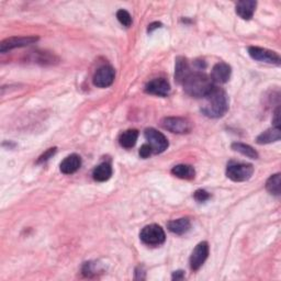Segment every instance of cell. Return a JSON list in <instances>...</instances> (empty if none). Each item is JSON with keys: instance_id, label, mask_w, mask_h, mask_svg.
<instances>
[{"instance_id": "cell-1", "label": "cell", "mask_w": 281, "mask_h": 281, "mask_svg": "<svg viewBox=\"0 0 281 281\" xmlns=\"http://www.w3.org/2000/svg\"><path fill=\"white\" fill-rule=\"evenodd\" d=\"M229 110V100L226 91L213 87L209 93L202 98L201 111L204 116L212 119L221 118Z\"/></svg>"}, {"instance_id": "cell-2", "label": "cell", "mask_w": 281, "mask_h": 281, "mask_svg": "<svg viewBox=\"0 0 281 281\" xmlns=\"http://www.w3.org/2000/svg\"><path fill=\"white\" fill-rule=\"evenodd\" d=\"M183 85L187 95L193 98H203L214 87L211 77L203 73H191Z\"/></svg>"}, {"instance_id": "cell-3", "label": "cell", "mask_w": 281, "mask_h": 281, "mask_svg": "<svg viewBox=\"0 0 281 281\" xmlns=\"http://www.w3.org/2000/svg\"><path fill=\"white\" fill-rule=\"evenodd\" d=\"M140 239L148 246H159L166 240V234L164 230L157 224H151L143 228L140 233Z\"/></svg>"}, {"instance_id": "cell-4", "label": "cell", "mask_w": 281, "mask_h": 281, "mask_svg": "<svg viewBox=\"0 0 281 281\" xmlns=\"http://www.w3.org/2000/svg\"><path fill=\"white\" fill-rule=\"evenodd\" d=\"M254 167L245 163H230L227 168V176L236 183L246 182L253 176Z\"/></svg>"}, {"instance_id": "cell-5", "label": "cell", "mask_w": 281, "mask_h": 281, "mask_svg": "<svg viewBox=\"0 0 281 281\" xmlns=\"http://www.w3.org/2000/svg\"><path fill=\"white\" fill-rule=\"evenodd\" d=\"M163 129L176 134H186L191 131V123L185 118L167 117L160 122Z\"/></svg>"}, {"instance_id": "cell-6", "label": "cell", "mask_w": 281, "mask_h": 281, "mask_svg": "<svg viewBox=\"0 0 281 281\" xmlns=\"http://www.w3.org/2000/svg\"><path fill=\"white\" fill-rule=\"evenodd\" d=\"M144 136L146 141L148 142V144L151 145L153 153L155 154H160L165 152L168 145H170L168 144V140L166 139V136L153 128L146 129L144 132Z\"/></svg>"}, {"instance_id": "cell-7", "label": "cell", "mask_w": 281, "mask_h": 281, "mask_svg": "<svg viewBox=\"0 0 281 281\" xmlns=\"http://www.w3.org/2000/svg\"><path fill=\"white\" fill-rule=\"evenodd\" d=\"M248 54L255 61L263 62V63L272 64V65H280V56L278 53L270 51V49L258 47V46H251L248 48Z\"/></svg>"}, {"instance_id": "cell-8", "label": "cell", "mask_w": 281, "mask_h": 281, "mask_svg": "<svg viewBox=\"0 0 281 281\" xmlns=\"http://www.w3.org/2000/svg\"><path fill=\"white\" fill-rule=\"evenodd\" d=\"M116 77V72L114 67L110 65H103L99 67L97 72L93 75V85L98 88H107V87L111 86L115 82Z\"/></svg>"}, {"instance_id": "cell-9", "label": "cell", "mask_w": 281, "mask_h": 281, "mask_svg": "<svg viewBox=\"0 0 281 281\" xmlns=\"http://www.w3.org/2000/svg\"><path fill=\"white\" fill-rule=\"evenodd\" d=\"M39 37L37 36H14V37H8L2 42L0 44V52L6 53L8 51H11L14 48H19L23 46H28L30 44H33Z\"/></svg>"}, {"instance_id": "cell-10", "label": "cell", "mask_w": 281, "mask_h": 281, "mask_svg": "<svg viewBox=\"0 0 281 281\" xmlns=\"http://www.w3.org/2000/svg\"><path fill=\"white\" fill-rule=\"evenodd\" d=\"M209 256V244L207 242H201L193 249L190 256V268L193 271L199 270L205 263Z\"/></svg>"}, {"instance_id": "cell-11", "label": "cell", "mask_w": 281, "mask_h": 281, "mask_svg": "<svg viewBox=\"0 0 281 281\" xmlns=\"http://www.w3.org/2000/svg\"><path fill=\"white\" fill-rule=\"evenodd\" d=\"M171 91V85L164 78H156L151 80L145 86V92L149 95L158 96V97H166Z\"/></svg>"}, {"instance_id": "cell-12", "label": "cell", "mask_w": 281, "mask_h": 281, "mask_svg": "<svg viewBox=\"0 0 281 281\" xmlns=\"http://www.w3.org/2000/svg\"><path fill=\"white\" fill-rule=\"evenodd\" d=\"M231 73H232V71H231L230 65H228L227 63H217L216 65H214L213 70H212V82L217 84H226L227 82H229Z\"/></svg>"}, {"instance_id": "cell-13", "label": "cell", "mask_w": 281, "mask_h": 281, "mask_svg": "<svg viewBox=\"0 0 281 281\" xmlns=\"http://www.w3.org/2000/svg\"><path fill=\"white\" fill-rule=\"evenodd\" d=\"M82 166V158L77 154H72L62 161L60 165L61 172L65 175H72L76 173Z\"/></svg>"}, {"instance_id": "cell-14", "label": "cell", "mask_w": 281, "mask_h": 281, "mask_svg": "<svg viewBox=\"0 0 281 281\" xmlns=\"http://www.w3.org/2000/svg\"><path fill=\"white\" fill-rule=\"evenodd\" d=\"M190 74L191 72L188 61L179 56L176 59V66H175V79H176V82L178 84H183Z\"/></svg>"}, {"instance_id": "cell-15", "label": "cell", "mask_w": 281, "mask_h": 281, "mask_svg": "<svg viewBox=\"0 0 281 281\" xmlns=\"http://www.w3.org/2000/svg\"><path fill=\"white\" fill-rule=\"evenodd\" d=\"M257 3L254 0H243L236 5V14L244 20H251L253 18Z\"/></svg>"}, {"instance_id": "cell-16", "label": "cell", "mask_w": 281, "mask_h": 281, "mask_svg": "<svg viewBox=\"0 0 281 281\" xmlns=\"http://www.w3.org/2000/svg\"><path fill=\"white\" fill-rule=\"evenodd\" d=\"M190 220L187 217H182L177 218V220H174L167 223V228L171 231L172 233L177 234V235H184L190 230Z\"/></svg>"}, {"instance_id": "cell-17", "label": "cell", "mask_w": 281, "mask_h": 281, "mask_svg": "<svg viewBox=\"0 0 281 281\" xmlns=\"http://www.w3.org/2000/svg\"><path fill=\"white\" fill-rule=\"evenodd\" d=\"M281 137V132H280V128L278 127H273L272 129H269L265 131L264 133H261L257 139H256V142L259 145H264V144H269V143H273L277 142L280 140Z\"/></svg>"}, {"instance_id": "cell-18", "label": "cell", "mask_w": 281, "mask_h": 281, "mask_svg": "<svg viewBox=\"0 0 281 281\" xmlns=\"http://www.w3.org/2000/svg\"><path fill=\"white\" fill-rule=\"evenodd\" d=\"M92 176L96 182L99 183L107 182V180H109L112 176V167L108 163L100 164L95 168V170H93Z\"/></svg>"}, {"instance_id": "cell-19", "label": "cell", "mask_w": 281, "mask_h": 281, "mask_svg": "<svg viewBox=\"0 0 281 281\" xmlns=\"http://www.w3.org/2000/svg\"><path fill=\"white\" fill-rule=\"evenodd\" d=\"M172 174L174 175V176H176L177 178L191 180L196 176V171H195V168L190 165L182 164V165L175 166L172 170Z\"/></svg>"}, {"instance_id": "cell-20", "label": "cell", "mask_w": 281, "mask_h": 281, "mask_svg": "<svg viewBox=\"0 0 281 281\" xmlns=\"http://www.w3.org/2000/svg\"><path fill=\"white\" fill-rule=\"evenodd\" d=\"M137 137H139V131L134 129L128 130L119 137V143L124 148H132L136 144Z\"/></svg>"}, {"instance_id": "cell-21", "label": "cell", "mask_w": 281, "mask_h": 281, "mask_svg": "<svg viewBox=\"0 0 281 281\" xmlns=\"http://www.w3.org/2000/svg\"><path fill=\"white\" fill-rule=\"evenodd\" d=\"M232 149H234L235 152H239L242 155L246 156L248 158H252V159H257L259 157L258 153L255 151V149L249 146L247 144H244V143H240V142H235L232 144Z\"/></svg>"}, {"instance_id": "cell-22", "label": "cell", "mask_w": 281, "mask_h": 281, "mask_svg": "<svg viewBox=\"0 0 281 281\" xmlns=\"http://www.w3.org/2000/svg\"><path fill=\"white\" fill-rule=\"evenodd\" d=\"M280 188H281V178L280 174H274L269 177L266 183L267 191L271 195L279 197L280 196Z\"/></svg>"}, {"instance_id": "cell-23", "label": "cell", "mask_w": 281, "mask_h": 281, "mask_svg": "<svg viewBox=\"0 0 281 281\" xmlns=\"http://www.w3.org/2000/svg\"><path fill=\"white\" fill-rule=\"evenodd\" d=\"M100 271H101V269H100L99 264L92 263V261L85 263L83 266V273L86 277H92L93 274H97Z\"/></svg>"}, {"instance_id": "cell-24", "label": "cell", "mask_w": 281, "mask_h": 281, "mask_svg": "<svg viewBox=\"0 0 281 281\" xmlns=\"http://www.w3.org/2000/svg\"><path fill=\"white\" fill-rule=\"evenodd\" d=\"M117 18H118L119 22H120L124 27L129 28V27H131V24H132V18H131V15L127 10H123V9L119 10L117 12Z\"/></svg>"}, {"instance_id": "cell-25", "label": "cell", "mask_w": 281, "mask_h": 281, "mask_svg": "<svg viewBox=\"0 0 281 281\" xmlns=\"http://www.w3.org/2000/svg\"><path fill=\"white\" fill-rule=\"evenodd\" d=\"M56 149H58L56 147L48 148L45 153H43V154L40 156V157H39V159H37L36 163H37V164H43V163H45V161H47L49 158L53 157V156L55 155V153H56Z\"/></svg>"}, {"instance_id": "cell-26", "label": "cell", "mask_w": 281, "mask_h": 281, "mask_svg": "<svg viewBox=\"0 0 281 281\" xmlns=\"http://www.w3.org/2000/svg\"><path fill=\"white\" fill-rule=\"evenodd\" d=\"M193 197H195V199L198 202H204V201H207V200H209L211 196L208 191H205L203 189H199L195 192Z\"/></svg>"}, {"instance_id": "cell-27", "label": "cell", "mask_w": 281, "mask_h": 281, "mask_svg": "<svg viewBox=\"0 0 281 281\" xmlns=\"http://www.w3.org/2000/svg\"><path fill=\"white\" fill-rule=\"evenodd\" d=\"M152 153H153V149L149 144L142 145V147L140 148V156L142 158L149 157V155H151Z\"/></svg>"}, {"instance_id": "cell-28", "label": "cell", "mask_w": 281, "mask_h": 281, "mask_svg": "<svg viewBox=\"0 0 281 281\" xmlns=\"http://www.w3.org/2000/svg\"><path fill=\"white\" fill-rule=\"evenodd\" d=\"M172 279H173V280H183V279H185V271H183V270H177V271H175V272L173 273Z\"/></svg>"}, {"instance_id": "cell-29", "label": "cell", "mask_w": 281, "mask_h": 281, "mask_svg": "<svg viewBox=\"0 0 281 281\" xmlns=\"http://www.w3.org/2000/svg\"><path fill=\"white\" fill-rule=\"evenodd\" d=\"M142 274H145V272H144V270H143V268L142 267H139L136 269V272H135V279H141V280H143V279H145V277L144 276H142Z\"/></svg>"}, {"instance_id": "cell-30", "label": "cell", "mask_w": 281, "mask_h": 281, "mask_svg": "<svg viewBox=\"0 0 281 281\" xmlns=\"http://www.w3.org/2000/svg\"><path fill=\"white\" fill-rule=\"evenodd\" d=\"M160 26H161L160 23H158V22H154V23H152V24H149V26H148V30H147V31H148V32H152L153 30L160 28Z\"/></svg>"}]
</instances>
